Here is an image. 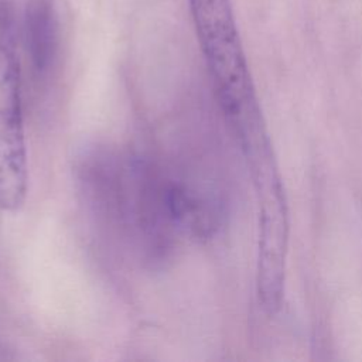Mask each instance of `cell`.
<instances>
[{
    "mask_svg": "<svg viewBox=\"0 0 362 362\" xmlns=\"http://www.w3.org/2000/svg\"><path fill=\"white\" fill-rule=\"evenodd\" d=\"M197 38L242 151L269 140L230 0H188Z\"/></svg>",
    "mask_w": 362,
    "mask_h": 362,
    "instance_id": "cell-1",
    "label": "cell"
},
{
    "mask_svg": "<svg viewBox=\"0 0 362 362\" xmlns=\"http://www.w3.org/2000/svg\"><path fill=\"white\" fill-rule=\"evenodd\" d=\"M28 192L21 71L8 10L0 3V211L16 212Z\"/></svg>",
    "mask_w": 362,
    "mask_h": 362,
    "instance_id": "cell-2",
    "label": "cell"
},
{
    "mask_svg": "<svg viewBox=\"0 0 362 362\" xmlns=\"http://www.w3.org/2000/svg\"><path fill=\"white\" fill-rule=\"evenodd\" d=\"M25 38L31 59L38 69L47 68L57 49V18L51 0H27Z\"/></svg>",
    "mask_w": 362,
    "mask_h": 362,
    "instance_id": "cell-3",
    "label": "cell"
}]
</instances>
